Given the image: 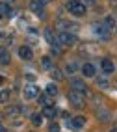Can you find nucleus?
Returning <instances> with one entry per match:
<instances>
[{
	"mask_svg": "<svg viewBox=\"0 0 117 132\" xmlns=\"http://www.w3.org/2000/svg\"><path fill=\"white\" fill-rule=\"evenodd\" d=\"M0 39H2V34H0Z\"/></svg>",
	"mask_w": 117,
	"mask_h": 132,
	"instance_id": "33",
	"label": "nucleus"
},
{
	"mask_svg": "<svg viewBox=\"0 0 117 132\" xmlns=\"http://www.w3.org/2000/svg\"><path fill=\"white\" fill-rule=\"evenodd\" d=\"M76 41H78V39H76V36H74V34H69V32H61L60 36H58V43H60V45L73 47Z\"/></svg>",
	"mask_w": 117,
	"mask_h": 132,
	"instance_id": "2",
	"label": "nucleus"
},
{
	"mask_svg": "<svg viewBox=\"0 0 117 132\" xmlns=\"http://www.w3.org/2000/svg\"><path fill=\"white\" fill-rule=\"evenodd\" d=\"M113 69H115L113 61H112L110 58H104V60H102V71H104L106 75H110V73H113Z\"/></svg>",
	"mask_w": 117,
	"mask_h": 132,
	"instance_id": "7",
	"label": "nucleus"
},
{
	"mask_svg": "<svg viewBox=\"0 0 117 132\" xmlns=\"http://www.w3.org/2000/svg\"><path fill=\"white\" fill-rule=\"evenodd\" d=\"M0 13H4V15H13V10L10 7V4H7V2H0Z\"/></svg>",
	"mask_w": 117,
	"mask_h": 132,
	"instance_id": "13",
	"label": "nucleus"
},
{
	"mask_svg": "<svg viewBox=\"0 0 117 132\" xmlns=\"http://www.w3.org/2000/svg\"><path fill=\"white\" fill-rule=\"evenodd\" d=\"M52 78L54 80H61V78H63V75H61L60 69H52Z\"/></svg>",
	"mask_w": 117,
	"mask_h": 132,
	"instance_id": "21",
	"label": "nucleus"
},
{
	"mask_svg": "<svg viewBox=\"0 0 117 132\" xmlns=\"http://www.w3.org/2000/svg\"><path fill=\"white\" fill-rule=\"evenodd\" d=\"M47 95L48 97H56L58 95V86L56 84H48L47 86Z\"/></svg>",
	"mask_w": 117,
	"mask_h": 132,
	"instance_id": "15",
	"label": "nucleus"
},
{
	"mask_svg": "<svg viewBox=\"0 0 117 132\" xmlns=\"http://www.w3.org/2000/svg\"><path fill=\"white\" fill-rule=\"evenodd\" d=\"M95 2H97V0H82L84 6H86V4H95Z\"/></svg>",
	"mask_w": 117,
	"mask_h": 132,
	"instance_id": "26",
	"label": "nucleus"
},
{
	"mask_svg": "<svg viewBox=\"0 0 117 132\" xmlns=\"http://www.w3.org/2000/svg\"><path fill=\"white\" fill-rule=\"evenodd\" d=\"M41 65H43L45 69H52V61H50V58H48V56H45V58L41 60Z\"/></svg>",
	"mask_w": 117,
	"mask_h": 132,
	"instance_id": "20",
	"label": "nucleus"
},
{
	"mask_svg": "<svg viewBox=\"0 0 117 132\" xmlns=\"http://www.w3.org/2000/svg\"><path fill=\"white\" fill-rule=\"evenodd\" d=\"M101 26H102V30H104V32H108V34H110V30H112L113 26H115V21H113V17H106V19L102 21V24H101Z\"/></svg>",
	"mask_w": 117,
	"mask_h": 132,
	"instance_id": "9",
	"label": "nucleus"
},
{
	"mask_svg": "<svg viewBox=\"0 0 117 132\" xmlns=\"http://www.w3.org/2000/svg\"><path fill=\"white\" fill-rule=\"evenodd\" d=\"M41 117H43V116H39V113H34V116H32V123H34L35 127H39L41 123H43V119H41Z\"/></svg>",
	"mask_w": 117,
	"mask_h": 132,
	"instance_id": "19",
	"label": "nucleus"
},
{
	"mask_svg": "<svg viewBox=\"0 0 117 132\" xmlns=\"http://www.w3.org/2000/svg\"><path fill=\"white\" fill-rule=\"evenodd\" d=\"M48 132H60V125H58V123H50Z\"/></svg>",
	"mask_w": 117,
	"mask_h": 132,
	"instance_id": "23",
	"label": "nucleus"
},
{
	"mask_svg": "<svg viewBox=\"0 0 117 132\" xmlns=\"http://www.w3.org/2000/svg\"><path fill=\"white\" fill-rule=\"evenodd\" d=\"M67 10L73 15H76V17H84L86 15V6L82 2H78V0H69L67 2Z\"/></svg>",
	"mask_w": 117,
	"mask_h": 132,
	"instance_id": "1",
	"label": "nucleus"
},
{
	"mask_svg": "<svg viewBox=\"0 0 117 132\" xmlns=\"http://www.w3.org/2000/svg\"><path fill=\"white\" fill-rule=\"evenodd\" d=\"M2 2H13V0H2Z\"/></svg>",
	"mask_w": 117,
	"mask_h": 132,
	"instance_id": "29",
	"label": "nucleus"
},
{
	"mask_svg": "<svg viewBox=\"0 0 117 132\" xmlns=\"http://www.w3.org/2000/svg\"><path fill=\"white\" fill-rule=\"evenodd\" d=\"M37 2H39V4H41V6H47V4H48V2H50V0H37Z\"/></svg>",
	"mask_w": 117,
	"mask_h": 132,
	"instance_id": "27",
	"label": "nucleus"
},
{
	"mask_svg": "<svg viewBox=\"0 0 117 132\" xmlns=\"http://www.w3.org/2000/svg\"><path fill=\"white\" fill-rule=\"evenodd\" d=\"M0 132H6V128H4V125L0 123Z\"/></svg>",
	"mask_w": 117,
	"mask_h": 132,
	"instance_id": "28",
	"label": "nucleus"
},
{
	"mask_svg": "<svg viewBox=\"0 0 117 132\" xmlns=\"http://www.w3.org/2000/svg\"><path fill=\"white\" fill-rule=\"evenodd\" d=\"M84 125H86V117H74L73 121H71V127H73L74 130H80V128H84Z\"/></svg>",
	"mask_w": 117,
	"mask_h": 132,
	"instance_id": "10",
	"label": "nucleus"
},
{
	"mask_svg": "<svg viewBox=\"0 0 117 132\" xmlns=\"http://www.w3.org/2000/svg\"><path fill=\"white\" fill-rule=\"evenodd\" d=\"M82 73H84V76H95L97 69H95L93 63H84L82 65Z\"/></svg>",
	"mask_w": 117,
	"mask_h": 132,
	"instance_id": "8",
	"label": "nucleus"
},
{
	"mask_svg": "<svg viewBox=\"0 0 117 132\" xmlns=\"http://www.w3.org/2000/svg\"><path fill=\"white\" fill-rule=\"evenodd\" d=\"M71 86H73V91H78V93H87V86H86L82 80H78V78H73V80H71Z\"/></svg>",
	"mask_w": 117,
	"mask_h": 132,
	"instance_id": "6",
	"label": "nucleus"
},
{
	"mask_svg": "<svg viewBox=\"0 0 117 132\" xmlns=\"http://www.w3.org/2000/svg\"><path fill=\"white\" fill-rule=\"evenodd\" d=\"M58 28L60 30H71V32H74V30H78V24H74V22H71V21H65V19H58Z\"/></svg>",
	"mask_w": 117,
	"mask_h": 132,
	"instance_id": "5",
	"label": "nucleus"
},
{
	"mask_svg": "<svg viewBox=\"0 0 117 132\" xmlns=\"http://www.w3.org/2000/svg\"><path fill=\"white\" fill-rule=\"evenodd\" d=\"M30 10L34 13H37V17H43V6L37 2V0H32V2H30Z\"/></svg>",
	"mask_w": 117,
	"mask_h": 132,
	"instance_id": "11",
	"label": "nucleus"
},
{
	"mask_svg": "<svg viewBox=\"0 0 117 132\" xmlns=\"http://www.w3.org/2000/svg\"><path fill=\"white\" fill-rule=\"evenodd\" d=\"M54 116H56L54 106H45V108H43V117H54Z\"/></svg>",
	"mask_w": 117,
	"mask_h": 132,
	"instance_id": "14",
	"label": "nucleus"
},
{
	"mask_svg": "<svg viewBox=\"0 0 117 132\" xmlns=\"http://www.w3.org/2000/svg\"><path fill=\"white\" fill-rule=\"evenodd\" d=\"M98 86H101L102 89H104V87H108V80H106L104 76H101V78H98Z\"/></svg>",
	"mask_w": 117,
	"mask_h": 132,
	"instance_id": "24",
	"label": "nucleus"
},
{
	"mask_svg": "<svg viewBox=\"0 0 117 132\" xmlns=\"http://www.w3.org/2000/svg\"><path fill=\"white\" fill-rule=\"evenodd\" d=\"M74 71H76V65H74V63H69V65H67V73L71 75V73H74Z\"/></svg>",
	"mask_w": 117,
	"mask_h": 132,
	"instance_id": "25",
	"label": "nucleus"
},
{
	"mask_svg": "<svg viewBox=\"0 0 117 132\" xmlns=\"http://www.w3.org/2000/svg\"><path fill=\"white\" fill-rule=\"evenodd\" d=\"M10 101V91H0V102H7Z\"/></svg>",
	"mask_w": 117,
	"mask_h": 132,
	"instance_id": "22",
	"label": "nucleus"
},
{
	"mask_svg": "<svg viewBox=\"0 0 117 132\" xmlns=\"http://www.w3.org/2000/svg\"><path fill=\"white\" fill-rule=\"evenodd\" d=\"M37 95H39V87L35 86V84H28V86L24 87V97H26V99H28V101L35 99V97H37Z\"/></svg>",
	"mask_w": 117,
	"mask_h": 132,
	"instance_id": "4",
	"label": "nucleus"
},
{
	"mask_svg": "<svg viewBox=\"0 0 117 132\" xmlns=\"http://www.w3.org/2000/svg\"><path fill=\"white\" fill-rule=\"evenodd\" d=\"M98 117H101V121H110V112L108 110H98Z\"/></svg>",
	"mask_w": 117,
	"mask_h": 132,
	"instance_id": "17",
	"label": "nucleus"
},
{
	"mask_svg": "<svg viewBox=\"0 0 117 132\" xmlns=\"http://www.w3.org/2000/svg\"><path fill=\"white\" fill-rule=\"evenodd\" d=\"M110 132H117V128H113V130H110Z\"/></svg>",
	"mask_w": 117,
	"mask_h": 132,
	"instance_id": "31",
	"label": "nucleus"
},
{
	"mask_svg": "<svg viewBox=\"0 0 117 132\" xmlns=\"http://www.w3.org/2000/svg\"><path fill=\"white\" fill-rule=\"evenodd\" d=\"M0 19H2V13H0Z\"/></svg>",
	"mask_w": 117,
	"mask_h": 132,
	"instance_id": "32",
	"label": "nucleus"
},
{
	"mask_svg": "<svg viewBox=\"0 0 117 132\" xmlns=\"http://www.w3.org/2000/svg\"><path fill=\"white\" fill-rule=\"evenodd\" d=\"M32 50L28 48V47H19V58H22V60H32Z\"/></svg>",
	"mask_w": 117,
	"mask_h": 132,
	"instance_id": "12",
	"label": "nucleus"
},
{
	"mask_svg": "<svg viewBox=\"0 0 117 132\" xmlns=\"http://www.w3.org/2000/svg\"><path fill=\"white\" fill-rule=\"evenodd\" d=\"M69 101H71V104H73V106H76V108H84V106H86L84 95L78 93V91H71V93H69Z\"/></svg>",
	"mask_w": 117,
	"mask_h": 132,
	"instance_id": "3",
	"label": "nucleus"
},
{
	"mask_svg": "<svg viewBox=\"0 0 117 132\" xmlns=\"http://www.w3.org/2000/svg\"><path fill=\"white\" fill-rule=\"evenodd\" d=\"M0 61H2V63H10V52L7 50H0Z\"/></svg>",
	"mask_w": 117,
	"mask_h": 132,
	"instance_id": "16",
	"label": "nucleus"
},
{
	"mask_svg": "<svg viewBox=\"0 0 117 132\" xmlns=\"http://www.w3.org/2000/svg\"><path fill=\"white\" fill-rule=\"evenodd\" d=\"M21 112H22V108H21V106H11V108H7V110H6L7 116H13V113H21Z\"/></svg>",
	"mask_w": 117,
	"mask_h": 132,
	"instance_id": "18",
	"label": "nucleus"
},
{
	"mask_svg": "<svg viewBox=\"0 0 117 132\" xmlns=\"http://www.w3.org/2000/svg\"><path fill=\"white\" fill-rule=\"evenodd\" d=\"M2 82H4V78H2V76H0V84H2Z\"/></svg>",
	"mask_w": 117,
	"mask_h": 132,
	"instance_id": "30",
	"label": "nucleus"
}]
</instances>
